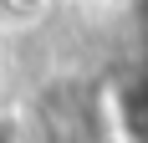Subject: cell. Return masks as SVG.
<instances>
[{
	"label": "cell",
	"instance_id": "cell-1",
	"mask_svg": "<svg viewBox=\"0 0 148 143\" xmlns=\"http://www.w3.org/2000/svg\"><path fill=\"white\" fill-rule=\"evenodd\" d=\"M51 15V0H0V31H31Z\"/></svg>",
	"mask_w": 148,
	"mask_h": 143
}]
</instances>
